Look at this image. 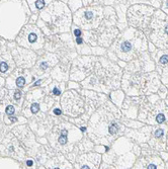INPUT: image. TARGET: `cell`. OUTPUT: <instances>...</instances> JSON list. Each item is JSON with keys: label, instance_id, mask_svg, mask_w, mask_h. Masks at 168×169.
Returning a JSON list of instances; mask_svg holds the SVG:
<instances>
[{"label": "cell", "instance_id": "1", "mask_svg": "<svg viewBox=\"0 0 168 169\" xmlns=\"http://www.w3.org/2000/svg\"><path fill=\"white\" fill-rule=\"evenodd\" d=\"M120 112L109 101H104L90 115L87 125V137L94 144L109 145L119 136L123 125L118 122Z\"/></svg>", "mask_w": 168, "mask_h": 169}, {"label": "cell", "instance_id": "2", "mask_svg": "<svg viewBox=\"0 0 168 169\" xmlns=\"http://www.w3.org/2000/svg\"><path fill=\"white\" fill-rule=\"evenodd\" d=\"M25 0H0V36L13 38L28 23L29 7Z\"/></svg>", "mask_w": 168, "mask_h": 169}, {"label": "cell", "instance_id": "3", "mask_svg": "<svg viewBox=\"0 0 168 169\" xmlns=\"http://www.w3.org/2000/svg\"><path fill=\"white\" fill-rule=\"evenodd\" d=\"M120 69L105 58H98L92 73L81 81L85 89L109 94L120 84Z\"/></svg>", "mask_w": 168, "mask_h": 169}, {"label": "cell", "instance_id": "4", "mask_svg": "<svg viewBox=\"0 0 168 169\" xmlns=\"http://www.w3.org/2000/svg\"><path fill=\"white\" fill-rule=\"evenodd\" d=\"M72 11L67 3L52 1L41 11L38 27L46 34L66 33L72 27Z\"/></svg>", "mask_w": 168, "mask_h": 169}, {"label": "cell", "instance_id": "5", "mask_svg": "<svg viewBox=\"0 0 168 169\" xmlns=\"http://www.w3.org/2000/svg\"><path fill=\"white\" fill-rule=\"evenodd\" d=\"M147 38L143 32L131 27L115 38L109 51L122 61L129 62L139 57L141 52L147 50Z\"/></svg>", "mask_w": 168, "mask_h": 169}, {"label": "cell", "instance_id": "6", "mask_svg": "<svg viewBox=\"0 0 168 169\" xmlns=\"http://www.w3.org/2000/svg\"><path fill=\"white\" fill-rule=\"evenodd\" d=\"M153 44L163 50H168V14L155 10L148 28L144 31Z\"/></svg>", "mask_w": 168, "mask_h": 169}, {"label": "cell", "instance_id": "7", "mask_svg": "<svg viewBox=\"0 0 168 169\" xmlns=\"http://www.w3.org/2000/svg\"><path fill=\"white\" fill-rule=\"evenodd\" d=\"M104 7L101 4L93 3L91 5L81 7L80 9L73 12V23L78 25L83 31L96 29L100 25L104 16Z\"/></svg>", "mask_w": 168, "mask_h": 169}, {"label": "cell", "instance_id": "8", "mask_svg": "<svg viewBox=\"0 0 168 169\" xmlns=\"http://www.w3.org/2000/svg\"><path fill=\"white\" fill-rule=\"evenodd\" d=\"M158 96L151 95L140 110L139 120L151 125L168 122V108L163 101H157Z\"/></svg>", "mask_w": 168, "mask_h": 169}, {"label": "cell", "instance_id": "9", "mask_svg": "<svg viewBox=\"0 0 168 169\" xmlns=\"http://www.w3.org/2000/svg\"><path fill=\"white\" fill-rule=\"evenodd\" d=\"M58 133L56 144L59 148L64 149L66 152H71L76 148L78 143L83 138L82 131L78 125L64 123L62 125H58Z\"/></svg>", "mask_w": 168, "mask_h": 169}, {"label": "cell", "instance_id": "10", "mask_svg": "<svg viewBox=\"0 0 168 169\" xmlns=\"http://www.w3.org/2000/svg\"><path fill=\"white\" fill-rule=\"evenodd\" d=\"M155 12V7L146 4H134L127 11V20L130 27L145 31L148 28L152 16Z\"/></svg>", "mask_w": 168, "mask_h": 169}, {"label": "cell", "instance_id": "11", "mask_svg": "<svg viewBox=\"0 0 168 169\" xmlns=\"http://www.w3.org/2000/svg\"><path fill=\"white\" fill-rule=\"evenodd\" d=\"M61 105L63 111L70 118L76 119L81 116L85 111V97L81 92L69 90L62 96Z\"/></svg>", "mask_w": 168, "mask_h": 169}, {"label": "cell", "instance_id": "12", "mask_svg": "<svg viewBox=\"0 0 168 169\" xmlns=\"http://www.w3.org/2000/svg\"><path fill=\"white\" fill-rule=\"evenodd\" d=\"M97 59V57L92 55H82L76 57L70 68V79L75 82L84 80L92 73Z\"/></svg>", "mask_w": 168, "mask_h": 169}, {"label": "cell", "instance_id": "13", "mask_svg": "<svg viewBox=\"0 0 168 169\" xmlns=\"http://www.w3.org/2000/svg\"><path fill=\"white\" fill-rule=\"evenodd\" d=\"M17 43L23 47L40 49L44 45V33L36 24H25L19 31Z\"/></svg>", "mask_w": 168, "mask_h": 169}, {"label": "cell", "instance_id": "14", "mask_svg": "<svg viewBox=\"0 0 168 169\" xmlns=\"http://www.w3.org/2000/svg\"><path fill=\"white\" fill-rule=\"evenodd\" d=\"M102 156L98 152H84L77 156L74 162V168H99Z\"/></svg>", "mask_w": 168, "mask_h": 169}, {"label": "cell", "instance_id": "15", "mask_svg": "<svg viewBox=\"0 0 168 169\" xmlns=\"http://www.w3.org/2000/svg\"><path fill=\"white\" fill-rule=\"evenodd\" d=\"M168 133V127H164V125H161V127H157L156 129H154V131L152 133V138L151 140L149 141V144L152 148L163 151L166 147V137Z\"/></svg>", "mask_w": 168, "mask_h": 169}, {"label": "cell", "instance_id": "16", "mask_svg": "<svg viewBox=\"0 0 168 169\" xmlns=\"http://www.w3.org/2000/svg\"><path fill=\"white\" fill-rule=\"evenodd\" d=\"M133 168H165V163L158 156H145L138 160L135 165H133Z\"/></svg>", "mask_w": 168, "mask_h": 169}, {"label": "cell", "instance_id": "17", "mask_svg": "<svg viewBox=\"0 0 168 169\" xmlns=\"http://www.w3.org/2000/svg\"><path fill=\"white\" fill-rule=\"evenodd\" d=\"M52 1H54V0H27L29 9H31L33 13H36L38 11H42Z\"/></svg>", "mask_w": 168, "mask_h": 169}, {"label": "cell", "instance_id": "18", "mask_svg": "<svg viewBox=\"0 0 168 169\" xmlns=\"http://www.w3.org/2000/svg\"><path fill=\"white\" fill-rule=\"evenodd\" d=\"M67 4L73 13L76 10L80 9L81 7L91 5V4H93V0H68Z\"/></svg>", "mask_w": 168, "mask_h": 169}, {"label": "cell", "instance_id": "19", "mask_svg": "<svg viewBox=\"0 0 168 169\" xmlns=\"http://www.w3.org/2000/svg\"><path fill=\"white\" fill-rule=\"evenodd\" d=\"M77 148H78V151L79 152H89V151H92L93 148H94V143L90 140V139L87 137V138H82L81 139V141L78 143V145H77Z\"/></svg>", "mask_w": 168, "mask_h": 169}, {"label": "cell", "instance_id": "20", "mask_svg": "<svg viewBox=\"0 0 168 169\" xmlns=\"http://www.w3.org/2000/svg\"><path fill=\"white\" fill-rule=\"evenodd\" d=\"M153 58L158 65L160 66H168V50L166 51H158L153 54Z\"/></svg>", "mask_w": 168, "mask_h": 169}, {"label": "cell", "instance_id": "21", "mask_svg": "<svg viewBox=\"0 0 168 169\" xmlns=\"http://www.w3.org/2000/svg\"><path fill=\"white\" fill-rule=\"evenodd\" d=\"M110 99L115 105H117L118 106H122L123 100L125 99V94L122 91H119V90H115V91H110Z\"/></svg>", "mask_w": 168, "mask_h": 169}, {"label": "cell", "instance_id": "22", "mask_svg": "<svg viewBox=\"0 0 168 169\" xmlns=\"http://www.w3.org/2000/svg\"><path fill=\"white\" fill-rule=\"evenodd\" d=\"M64 88H65V83L61 82V83H54L53 89H51V94L55 95V96H60L62 94Z\"/></svg>", "mask_w": 168, "mask_h": 169}, {"label": "cell", "instance_id": "23", "mask_svg": "<svg viewBox=\"0 0 168 169\" xmlns=\"http://www.w3.org/2000/svg\"><path fill=\"white\" fill-rule=\"evenodd\" d=\"M132 3H141V4H146V5H151L153 7H159L161 5L160 0H131Z\"/></svg>", "mask_w": 168, "mask_h": 169}, {"label": "cell", "instance_id": "24", "mask_svg": "<svg viewBox=\"0 0 168 169\" xmlns=\"http://www.w3.org/2000/svg\"><path fill=\"white\" fill-rule=\"evenodd\" d=\"M25 83H27V80H25V78L23 76H18L16 77L15 79V86L16 87H23V86L25 85Z\"/></svg>", "mask_w": 168, "mask_h": 169}, {"label": "cell", "instance_id": "25", "mask_svg": "<svg viewBox=\"0 0 168 169\" xmlns=\"http://www.w3.org/2000/svg\"><path fill=\"white\" fill-rule=\"evenodd\" d=\"M9 70V65L6 61H0V73H6Z\"/></svg>", "mask_w": 168, "mask_h": 169}, {"label": "cell", "instance_id": "26", "mask_svg": "<svg viewBox=\"0 0 168 169\" xmlns=\"http://www.w3.org/2000/svg\"><path fill=\"white\" fill-rule=\"evenodd\" d=\"M162 81H163V83L168 87V67H166L162 73Z\"/></svg>", "mask_w": 168, "mask_h": 169}, {"label": "cell", "instance_id": "27", "mask_svg": "<svg viewBox=\"0 0 168 169\" xmlns=\"http://www.w3.org/2000/svg\"><path fill=\"white\" fill-rule=\"evenodd\" d=\"M29 110H31V112L33 115L37 114V112L40 110V105H38V102H33V105H31V107H29Z\"/></svg>", "mask_w": 168, "mask_h": 169}, {"label": "cell", "instance_id": "28", "mask_svg": "<svg viewBox=\"0 0 168 169\" xmlns=\"http://www.w3.org/2000/svg\"><path fill=\"white\" fill-rule=\"evenodd\" d=\"M5 112L7 115H14V112H15V108L13 105H8L6 106L5 108Z\"/></svg>", "mask_w": 168, "mask_h": 169}, {"label": "cell", "instance_id": "29", "mask_svg": "<svg viewBox=\"0 0 168 169\" xmlns=\"http://www.w3.org/2000/svg\"><path fill=\"white\" fill-rule=\"evenodd\" d=\"M69 88H76V90H80L81 85H79L78 83H75V81L69 82Z\"/></svg>", "mask_w": 168, "mask_h": 169}, {"label": "cell", "instance_id": "30", "mask_svg": "<svg viewBox=\"0 0 168 169\" xmlns=\"http://www.w3.org/2000/svg\"><path fill=\"white\" fill-rule=\"evenodd\" d=\"M162 11L168 14V0H164L162 3Z\"/></svg>", "mask_w": 168, "mask_h": 169}, {"label": "cell", "instance_id": "31", "mask_svg": "<svg viewBox=\"0 0 168 169\" xmlns=\"http://www.w3.org/2000/svg\"><path fill=\"white\" fill-rule=\"evenodd\" d=\"M53 114L56 115H62V110L60 107H55L53 110Z\"/></svg>", "mask_w": 168, "mask_h": 169}, {"label": "cell", "instance_id": "32", "mask_svg": "<svg viewBox=\"0 0 168 169\" xmlns=\"http://www.w3.org/2000/svg\"><path fill=\"white\" fill-rule=\"evenodd\" d=\"M21 93L20 91H16L15 93H14V95H13V97H14V99L15 100H19V99L21 98Z\"/></svg>", "mask_w": 168, "mask_h": 169}, {"label": "cell", "instance_id": "33", "mask_svg": "<svg viewBox=\"0 0 168 169\" xmlns=\"http://www.w3.org/2000/svg\"><path fill=\"white\" fill-rule=\"evenodd\" d=\"M27 165H28V167H33V160L28 159V161H27Z\"/></svg>", "mask_w": 168, "mask_h": 169}, {"label": "cell", "instance_id": "34", "mask_svg": "<svg viewBox=\"0 0 168 169\" xmlns=\"http://www.w3.org/2000/svg\"><path fill=\"white\" fill-rule=\"evenodd\" d=\"M102 1H103V0H93V3H95V4H101Z\"/></svg>", "mask_w": 168, "mask_h": 169}, {"label": "cell", "instance_id": "35", "mask_svg": "<svg viewBox=\"0 0 168 169\" xmlns=\"http://www.w3.org/2000/svg\"><path fill=\"white\" fill-rule=\"evenodd\" d=\"M9 119H10V122H16V120H17L16 118H11V116H10Z\"/></svg>", "mask_w": 168, "mask_h": 169}, {"label": "cell", "instance_id": "36", "mask_svg": "<svg viewBox=\"0 0 168 169\" xmlns=\"http://www.w3.org/2000/svg\"><path fill=\"white\" fill-rule=\"evenodd\" d=\"M167 135H168V133H167ZM166 148H167V151H168V138H167V140H166Z\"/></svg>", "mask_w": 168, "mask_h": 169}, {"label": "cell", "instance_id": "37", "mask_svg": "<svg viewBox=\"0 0 168 169\" xmlns=\"http://www.w3.org/2000/svg\"><path fill=\"white\" fill-rule=\"evenodd\" d=\"M165 102H166V105H168V95H167V97L165 99Z\"/></svg>", "mask_w": 168, "mask_h": 169}, {"label": "cell", "instance_id": "38", "mask_svg": "<svg viewBox=\"0 0 168 169\" xmlns=\"http://www.w3.org/2000/svg\"><path fill=\"white\" fill-rule=\"evenodd\" d=\"M60 1H62V2H64V3H67L68 0H60Z\"/></svg>", "mask_w": 168, "mask_h": 169}, {"label": "cell", "instance_id": "39", "mask_svg": "<svg viewBox=\"0 0 168 169\" xmlns=\"http://www.w3.org/2000/svg\"><path fill=\"white\" fill-rule=\"evenodd\" d=\"M165 166H166V168H168V159L166 160V164H165Z\"/></svg>", "mask_w": 168, "mask_h": 169}]
</instances>
